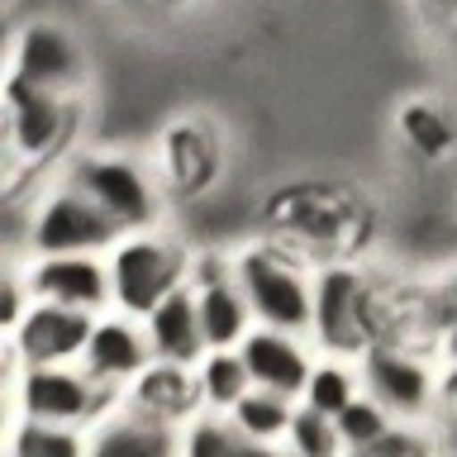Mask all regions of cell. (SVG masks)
<instances>
[{
  "mask_svg": "<svg viewBox=\"0 0 457 457\" xmlns=\"http://www.w3.org/2000/svg\"><path fill=\"white\" fill-rule=\"evenodd\" d=\"M67 181L120 228V234H138V228L162 224V181L157 167L138 162L129 153H77L67 162Z\"/></svg>",
  "mask_w": 457,
  "mask_h": 457,
  "instance_id": "cell-5",
  "label": "cell"
},
{
  "mask_svg": "<svg viewBox=\"0 0 457 457\" xmlns=\"http://www.w3.org/2000/svg\"><path fill=\"white\" fill-rule=\"evenodd\" d=\"M120 405V391L100 386L96 377L71 362V367H20L14 377V410L20 420L38 424H62L77 434H91L100 420H110Z\"/></svg>",
  "mask_w": 457,
  "mask_h": 457,
  "instance_id": "cell-7",
  "label": "cell"
},
{
  "mask_svg": "<svg viewBox=\"0 0 457 457\" xmlns=\"http://www.w3.org/2000/svg\"><path fill=\"white\" fill-rule=\"evenodd\" d=\"M29 305H34V300H29L24 271H14L10 262H0V334H14V324L24 320Z\"/></svg>",
  "mask_w": 457,
  "mask_h": 457,
  "instance_id": "cell-28",
  "label": "cell"
},
{
  "mask_svg": "<svg viewBox=\"0 0 457 457\" xmlns=\"http://www.w3.org/2000/svg\"><path fill=\"white\" fill-rule=\"evenodd\" d=\"M334 424H338V438H343V448H348V457L371 453L377 443H386V438H391L395 428H400V424H395L391 414H386L371 395H357V400L338 414Z\"/></svg>",
  "mask_w": 457,
  "mask_h": 457,
  "instance_id": "cell-26",
  "label": "cell"
},
{
  "mask_svg": "<svg viewBox=\"0 0 457 457\" xmlns=\"http://www.w3.org/2000/svg\"><path fill=\"white\" fill-rule=\"evenodd\" d=\"M224 420L234 424L243 438H253V443H267V448H281L286 428H291V420H295V400H286V395H271V391H262V386H253V391L243 395L238 405L224 414Z\"/></svg>",
  "mask_w": 457,
  "mask_h": 457,
  "instance_id": "cell-23",
  "label": "cell"
},
{
  "mask_svg": "<svg viewBox=\"0 0 457 457\" xmlns=\"http://www.w3.org/2000/svg\"><path fill=\"white\" fill-rule=\"evenodd\" d=\"M267 234L305 253L314 267L353 262V228H362V205L348 186H286L267 205Z\"/></svg>",
  "mask_w": 457,
  "mask_h": 457,
  "instance_id": "cell-3",
  "label": "cell"
},
{
  "mask_svg": "<svg viewBox=\"0 0 457 457\" xmlns=\"http://www.w3.org/2000/svg\"><path fill=\"white\" fill-rule=\"evenodd\" d=\"M148 362H153V343H148L143 320L105 310V314H96V328H91V338H86V353H81L77 367L86 377H96L100 386H110V391L124 395V386Z\"/></svg>",
  "mask_w": 457,
  "mask_h": 457,
  "instance_id": "cell-14",
  "label": "cell"
},
{
  "mask_svg": "<svg viewBox=\"0 0 457 457\" xmlns=\"http://www.w3.org/2000/svg\"><path fill=\"white\" fill-rule=\"evenodd\" d=\"M357 377H362V395L377 400L395 424H410V428L434 424V400H438V353L434 348L386 338L357 357Z\"/></svg>",
  "mask_w": 457,
  "mask_h": 457,
  "instance_id": "cell-6",
  "label": "cell"
},
{
  "mask_svg": "<svg viewBox=\"0 0 457 457\" xmlns=\"http://www.w3.org/2000/svg\"><path fill=\"white\" fill-rule=\"evenodd\" d=\"M110 267V310L129 314V320H148L167 295H177L191 281V248L157 228H138V234H120L114 248L105 253Z\"/></svg>",
  "mask_w": 457,
  "mask_h": 457,
  "instance_id": "cell-4",
  "label": "cell"
},
{
  "mask_svg": "<svg viewBox=\"0 0 457 457\" xmlns=\"http://www.w3.org/2000/svg\"><path fill=\"white\" fill-rule=\"evenodd\" d=\"M438 448H443V457H457V434H448V438H438Z\"/></svg>",
  "mask_w": 457,
  "mask_h": 457,
  "instance_id": "cell-32",
  "label": "cell"
},
{
  "mask_svg": "<svg viewBox=\"0 0 457 457\" xmlns=\"http://www.w3.org/2000/svg\"><path fill=\"white\" fill-rule=\"evenodd\" d=\"M281 453L286 457H348V448L338 438V424L305 410V405H295V420L281 438Z\"/></svg>",
  "mask_w": 457,
  "mask_h": 457,
  "instance_id": "cell-27",
  "label": "cell"
},
{
  "mask_svg": "<svg viewBox=\"0 0 457 457\" xmlns=\"http://www.w3.org/2000/svg\"><path fill=\"white\" fill-rule=\"evenodd\" d=\"M0 457H86V434L62 424L20 420L0 438Z\"/></svg>",
  "mask_w": 457,
  "mask_h": 457,
  "instance_id": "cell-25",
  "label": "cell"
},
{
  "mask_svg": "<svg viewBox=\"0 0 457 457\" xmlns=\"http://www.w3.org/2000/svg\"><path fill=\"white\" fill-rule=\"evenodd\" d=\"M224 177V143L210 120L186 114V120L162 129V148H157V181L171 195H200Z\"/></svg>",
  "mask_w": 457,
  "mask_h": 457,
  "instance_id": "cell-11",
  "label": "cell"
},
{
  "mask_svg": "<svg viewBox=\"0 0 457 457\" xmlns=\"http://www.w3.org/2000/svg\"><path fill=\"white\" fill-rule=\"evenodd\" d=\"M114 238H120V228L67 177L48 186L43 200L34 205V214H29V248H34V257H71V253L105 257L114 248Z\"/></svg>",
  "mask_w": 457,
  "mask_h": 457,
  "instance_id": "cell-8",
  "label": "cell"
},
{
  "mask_svg": "<svg viewBox=\"0 0 457 457\" xmlns=\"http://www.w3.org/2000/svg\"><path fill=\"white\" fill-rule=\"evenodd\" d=\"M91 328H96V314L34 300L24 310V320L14 324L10 348L20 357V367H71V362H81Z\"/></svg>",
  "mask_w": 457,
  "mask_h": 457,
  "instance_id": "cell-13",
  "label": "cell"
},
{
  "mask_svg": "<svg viewBox=\"0 0 457 457\" xmlns=\"http://www.w3.org/2000/svg\"><path fill=\"white\" fill-rule=\"evenodd\" d=\"M238 357L248 367L253 386H262L271 395H286L300 405L305 395V381H310V367H314V343L305 334H286V328H262L257 324L248 338L238 343Z\"/></svg>",
  "mask_w": 457,
  "mask_h": 457,
  "instance_id": "cell-15",
  "label": "cell"
},
{
  "mask_svg": "<svg viewBox=\"0 0 457 457\" xmlns=\"http://www.w3.org/2000/svg\"><path fill=\"white\" fill-rule=\"evenodd\" d=\"M148 343L157 362H177V367H195L205 357V334H200V314H195V295L191 286H181L177 295H167L148 320Z\"/></svg>",
  "mask_w": 457,
  "mask_h": 457,
  "instance_id": "cell-20",
  "label": "cell"
},
{
  "mask_svg": "<svg viewBox=\"0 0 457 457\" xmlns=\"http://www.w3.org/2000/svg\"><path fill=\"white\" fill-rule=\"evenodd\" d=\"M234 257V281L248 300L253 320L262 328H286V334L310 338V314H314V267L305 253L286 248L281 238L257 234Z\"/></svg>",
  "mask_w": 457,
  "mask_h": 457,
  "instance_id": "cell-2",
  "label": "cell"
},
{
  "mask_svg": "<svg viewBox=\"0 0 457 457\" xmlns=\"http://www.w3.org/2000/svg\"><path fill=\"white\" fill-rule=\"evenodd\" d=\"M386 338H405V300L391 295L381 271L367 262H324L314 271L310 343L328 357H362Z\"/></svg>",
  "mask_w": 457,
  "mask_h": 457,
  "instance_id": "cell-1",
  "label": "cell"
},
{
  "mask_svg": "<svg viewBox=\"0 0 457 457\" xmlns=\"http://www.w3.org/2000/svg\"><path fill=\"white\" fill-rule=\"evenodd\" d=\"M181 457H286V453L243 438L224 414H200L195 424L181 428Z\"/></svg>",
  "mask_w": 457,
  "mask_h": 457,
  "instance_id": "cell-24",
  "label": "cell"
},
{
  "mask_svg": "<svg viewBox=\"0 0 457 457\" xmlns=\"http://www.w3.org/2000/svg\"><path fill=\"white\" fill-rule=\"evenodd\" d=\"M434 438L457 434V362H438V400H434Z\"/></svg>",
  "mask_w": 457,
  "mask_h": 457,
  "instance_id": "cell-29",
  "label": "cell"
},
{
  "mask_svg": "<svg viewBox=\"0 0 457 457\" xmlns=\"http://www.w3.org/2000/svg\"><path fill=\"white\" fill-rule=\"evenodd\" d=\"M5 138L20 157H43L53 153L67 134V120H71V100L62 96H48V91H34L24 81H5Z\"/></svg>",
  "mask_w": 457,
  "mask_h": 457,
  "instance_id": "cell-17",
  "label": "cell"
},
{
  "mask_svg": "<svg viewBox=\"0 0 457 457\" xmlns=\"http://www.w3.org/2000/svg\"><path fill=\"white\" fill-rule=\"evenodd\" d=\"M86 457H181V428L153 424L134 410L114 405L110 420H100L86 434Z\"/></svg>",
  "mask_w": 457,
  "mask_h": 457,
  "instance_id": "cell-19",
  "label": "cell"
},
{
  "mask_svg": "<svg viewBox=\"0 0 457 457\" xmlns=\"http://www.w3.org/2000/svg\"><path fill=\"white\" fill-rule=\"evenodd\" d=\"M395 143L414 162L443 167L457 157V110L438 96H410L395 105Z\"/></svg>",
  "mask_w": 457,
  "mask_h": 457,
  "instance_id": "cell-18",
  "label": "cell"
},
{
  "mask_svg": "<svg viewBox=\"0 0 457 457\" xmlns=\"http://www.w3.org/2000/svg\"><path fill=\"white\" fill-rule=\"evenodd\" d=\"M195 386H200V410L205 414H228L243 395L253 391V377L243 367L238 348H210L195 362Z\"/></svg>",
  "mask_w": 457,
  "mask_h": 457,
  "instance_id": "cell-21",
  "label": "cell"
},
{
  "mask_svg": "<svg viewBox=\"0 0 457 457\" xmlns=\"http://www.w3.org/2000/svg\"><path fill=\"white\" fill-rule=\"evenodd\" d=\"M357 395H362V377H357L353 357L320 353V357H314V367H310V381H305L300 405L314 410V414H324V420H338V414L348 410Z\"/></svg>",
  "mask_w": 457,
  "mask_h": 457,
  "instance_id": "cell-22",
  "label": "cell"
},
{
  "mask_svg": "<svg viewBox=\"0 0 457 457\" xmlns=\"http://www.w3.org/2000/svg\"><path fill=\"white\" fill-rule=\"evenodd\" d=\"M24 281H29V300H43V305H62V310H81V314L110 310V267L96 253L34 257Z\"/></svg>",
  "mask_w": 457,
  "mask_h": 457,
  "instance_id": "cell-12",
  "label": "cell"
},
{
  "mask_svg": "<svg viewBox=\"0 0 457 457\" xmlns=\"http://www.w3.org/2000/svg\"><path fill=\"white\" fill-rule=\"evenodd\" d=\"M120 405L143 414V420H153V424H167V428H186V424H195L200 414H205V410H200L195 367L157 362V357L124 386Z\"/></svg>",
  "mask_w": 457,
  "mask_h": 457,
  "instance_id": "cell-16",
  "label": "cell"
},
{
  "mask_svg": "<svg viewBox=\"0 0 457 457\" xmlns=\"http://www.w3.org/2000/svg\"><path fill=\"white\" fill-rule=\"evenodd\" d=\"M10 81H24L34 91L71 100L86 86V48L67 24L34 20L14 34L10 48Z\"/></svg>",
  "mask_w": 457,
  "mask_h": 457,
  "instance_id": "cell-9",
  "label": "cell"
},
{
  "mask_svg": "<svg viewBox=\"0 0 457 457\" xmlns=\"http://www.w3.org/2000/svg\"><path fill=\"white\" fill-rule=\"evenodd\" d=\"M424 20L443 29V34H457V0H420Z\"/></svg>",
  "mask_w": 457,
  "mask_h": 457,
  "instance_id": "cell-30",
  "label": "cell"
},
{
  "mask_svg": "<svg viewBox=\"0 0 457 457\" xmlns=\"http://www.w3.org/2000/svg\"><path fill=\"white\" fill-rule=\"evenodd\" d=\"M186 286H191V295H195L205 353L210 348H238V343L257 328L248 300H243L238 281H234V257L228 253H191V281Z\"/></svg>",
  "mask_w": 457,
  "mask_h": 457,
  "instance_id": "cell-10",
  "label": "cell"
},
{
  "mask_svg": "<svg viewBox=\"0 0 457 457\" xmlns=\"http://www.w3.org/2000/svg\"><path fill=\"white\" fill-rule=\"evenodd\" d=\"M14 371H20V357H14L10 343H0V395H5V386L14 381Z\"/></svg>",
  "mask_w": 457,
  "mask_h": 457,
  "instance_id": "cell-31",
  "label": "cell"
}]
</instances>
